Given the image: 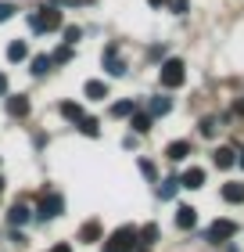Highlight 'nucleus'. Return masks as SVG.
I'll list each match as a JSON object with an SVG mask.
<instances>
[{"mask_svg": "<svg viewBox=\"0 0 244 252\" xmlns=\"http://www.w3.org/2000/svg\"><path fill=\"white\" fill-rule=\"evenodd\" d=\"M158 79H162L165 90H176V87H183V79H187V65L180 58H165L162 68H158Z\"/></svg>", "mask_w": 244, "mask_h": 252, "instance_id": "1", "label": "nucleus"}, {"mask_svg": "<svg viewBox=\"0 0 244 252\" xmlns=\"http://www.w3.org/2000/svg\"><path fill=\"white\" fill-rule=\"evenodd\" d=\"M29 26H32V32H54V29H61V11L57 7H43L40 15L29 18Z\"/></svg>", "mask_w": 244, "mask_h": 252, "instance_id": "2", "label": "nucleus"}, {"mask_svg": "<svg viewBox=\"0 0 244 252\" xmlns=\"http://www.w3.org/2000/svg\"><path fill=\"white\" fill-rule=\"evenodd\" d=\"M133 242H136V227H119L108 245H104V252H133Z\"/></svg>", "mask_w": 244, "mask_h": 252, "instance_id": "3", "label": "nucleus"}, {"mask_svg": "<svg viewBox=\"0 0 244 252\" xmlns=\"http://www.w3.org/2000/svg\"><path fill=\"white\" fill-rule=\"evenodd\" d=\"M234 234H237V223H234V220H216V223L205 231V238H208L212 245H219V242H230Z\"/></svg>", "mask_w": 244, "mask_h": 252, "instance_id": "4", "label": "nucleus"}, {"mask_svg": "<svg viewBox=\"0 0 244 252\" xmlns=\"http://www.w3.org/2000/svg\"><path fill=\"white\" fill-rule=\"evenodd\" d=\"M61 209H65V198L61 194H43V202H40V220H54V216H61Z\"/></svg>", "mask_w": 244, "mask_h": 252, "instance_id": "5", "label": "nucleus"}, {"mask_svg": "<svg viewBox=\"0 0 244 252\" xmlns=\"http://www.w3.org/2000/svg\"><path fill=\"white\" fill-rule=\"evenodd\" d=\"M104 68H108L111 76H126V62L119 58V47H115V43L104 47Z\"/></svg>", "mask_w": 244, "mask_h": 252, "instance_id": "6", "label": "nucleus"}, {"mask_svg": "<svg viewBox=\"0 0 244 252\" xmlns=\"http://www.w3.org/2000/svg\"><path fill=\"white\" fill-rule=\"evenodd\" d=\"M194 223H197V209H194V205H180V209H176V227H180V231H190Z\"/></svg>", "mask_w": 244, "mask_h": 252, "instance_id": "7", "label": "nucleus"}, {"mask_svg": "<svg viewBox=\"0 0 244 252\" xmlns=\"http://www.w3.org/2000/svg\"><path fill=\"white\" fill-rule=\"evenodd\" d=\"M180 188H190V191H194V188H205V169H197V166H190L187 173L180 177Z\"/></svg>", "mask_w": 244, "mask_h": 252, "instance_id": "8", "label": "nucleus"}, {"mask_svg": "<svg viewBox=\"0 0 244 252\" xmlns=\"http://www.w3.org/2000/svg\"><path fill=\"white\" fill-rule=\"evenodd\" d=\"M83 94L90 101H104V97H108V83H104V79H90V83L83 87Z\"/></svg>", "mask_w": 244, "mask_h": 252, "instance_id": "9", "label": "nucleus"}, {"mask_svg": "<svg viewBox=\"0 0 244 252\" xmlns=\"http://www.w3.org/2000/svg\"><path fill=\"white\" fill-rule=\"evenodd\" d=\"M187 155H190V144H187V141H172V144L165 148V158H172V162H183Z\"/></svg>", "mask_w": 244, "mask_h": 252, "instance_id": "10", "label": "nucleus"}, {"mask_svg": "<svg viewBox=\"0 0 244 252\" xmlns=\"http://www.w3.org/2000/svg\"><path fill=\"white\" fill-rule=\"evenodd\" d=\"M7 112H11V116H29V97L26 94H18V97H7Z\"/></svg>", "mask_w": 244, "mask_h": 252, "instance_id": "11", "label": "nucleus"}, {"mask_svg": "<svg viewBox=\"0 0 244 252\" xmlns=\"http://www.w3.org/2000/svg\"><path fill=\"white\" fill-rule=\"evenodd\" d=\"M7 220L15 223V227L29 223V209H26V205H22V202H15V205H11V213H7Z\"/></svg>", "mask_w": 244, "mask_h": 252, "instance_id": "12", "label": "nucleus"}, {"mask_svg": "<svg viewBox=\"0 0 244 252\" xmlns=\"http://www.w3.org/2000/svg\"><path fill=\"white\" fill-rule=\"evenodd\" d=\"M212 158H216V166H219V169H230V166L237 162V158H234V148H219Z\"/></svg>", "mask_w": 244, "mask_h": 252, "instance_id": "13", "label": "nucleus"}, {"mask_svg": "<svg viewBox=\"0 0 244 252\" xmlns=\"http://www.w3.org/2000/svg\"><path fill=\"white\" fill-rule=\"evenodd\" d=\"M176 191H180V180H172V177H169V180H162V184H158V198H162V202H169Z\"/></svg>", "mask_w": 244, "mask_h": 252, "instance_id": "14", "label": "nucleus"}, {"mask_svg": "<svg viewBox=\"0 0 244 252\" xmlns=\"http://www.w3.org/2000/svg\"><path fill=\"white\" fill-rule=\"evenodd\" d=\"M223 198L226 202H244V184H223Z\"/></svg>", "mask_w": 244, "mask_h": 252, "instance_id": "15", "label": "nucleus"}, {"mask_svg": "<svg viewBox=\"0 0 244 252\" xmlns=\"http://www.w3.org/2000/svg\"><path fill=\"white\" fill-rule=\"evenodd\" d=\"M169 108H172V101L169 97H151V116H169Z\"/></svg>", "mask_w": 244, "mask_h": 252, "instance_id": "16", "label": "nucleus"}, {"mask_svg": "<svg viewBox=\"0 0 244 252\" xmlns=\"http://www.w3.org/2000/svg\"><path fill=\"white\" fill-rule=\"evenodd\" d=\"M7 58H11V62H26V58H29V47H26L22 40H15V43L7 47Z\"/></svg>", "mask_w": 244, "mask_h": 252, "instance_id": "17", "label": "nucleus"}, {"mask_svg": "<svg viewBox=\"0 0 244 252\" xmlns=\"http://www.w3.org/2000/svg\"><path fill=\"white\" fill-rule=\"evenodd\" d=\"M51 58H47V54H36V58H32V76H47L51 72Z\"/></svg>", "mask_w": 244, "mask_h": 252, "instance_id": "18", "label": "nucleus"}, {"mask_svg": "<svg viewBox=\"0 0 244 252\" xmlns=\"http://www.w3.org/2000/svg\"><path fill=\"white\" fill-rule=\"evenodd\" d=\"M61 116H65L68 123H79V119H83V108H79L76 101H65V105H61Z\"/></svg>", "mask_w": 244, "mask_h": 252, "instance_id": "19", "label": "nucleus"}, {"mask_svg": "<svg viewBox=\"0 0 244 252\" xmlns=\"http://www.w3.org/2000/svg\"><path fill=\"white\" fill-rule=\"evenodd\" d=\"M79 130H83L86 137H97V133H101V123H97L94 116H83V119H79Z\"/></svg>", "mask_w": 244, "mask_h": 252, "instance_id": "20", "label": "nucleus"}, {"mask_svg": "<svg viewBox=\"0 0 244 252\" xmlns=\"http://www.w3.org/2000/svg\"><path fill=\"white\" fill-rule=\"evenodd\" d=\"M136 242H144V245H151V242H158V227H155V223H147V227H140V231H136Z\"/></svg>", "mask_w": 244, "mask_h": 252, "instance_id": "21", "label": "nucleus"}, {"mask_svg": "<svg viewBox=\"0 0 244 252\" xmlns=\"http://www.w3.org/2000/svg\"><path fill=\"white\" fill-rule=\"evenodd\" d=\"M79 238H83V242H97L101 238V227L90 220V223H83V231H79Z\"/></svg>", "mask_w": 244, "mask_h": 252, "instance_id": "22", "label": "nucleus"}, {"mask_svg": "<svg viewBox=\"0 0 244 252\" xmlns=\"http://www.w3.org/2000/svg\"><path fill=\"white\" fill-rule=\"evenodd\" d=\"M133 130H136V133H147V130H151V116H144V112H133Z\"/></svg>", "mask_w": 244, "mask_h": 252, "instance_id": "23", "label": "nucleus"}, {"mask_svg": "<svg viewBox=\"0 0 244 252\" xmlns=\"http://www.w3.org/2000/svg\"><path fill=\"white\" fill-rule=\"evenodd\" d=\"M133 112H136L133 101H119V105H111V116H133Z\"/></svg>", "mask_w": 244, "mask_h": 252, "instance_id": "24", "label": "nucleus"}, {"mask_svg": "<svg viewBox=\"0 0 244 252\" xmlns=\"http://www.w3.org/2000/svg\"><path fill=\"white\" fill-rule=\"evenodd\" d=\"M51 62H57V65H65V62H72V47H68V43H65V47H57V51L51 54Z\"/></svg>", "mask_w": 244, "mask_h": 252, "instance_id": "25", "label": "nucleus"}, {"mask_svg": "<svg viewBox=\"0 0 244 252\" xmlns=\"http://www.w3.org/2000/svg\"><path fill=\"white\" fill-rule=\"evenodd\" d=\"M79 36H83V29H79V26H65V43H68V47H76Z\"/></svg>", "mask_w": 244, "mask_h": 252, "instance_id": "26", "label": "nucleus"}, {"mask_svg": "<svg viewBox=\"0 0 244 252\" xmlns=\"http://www.w3.org/2000/svg\"><path fill=\"white\" fill-rule=\"evenodd\" d=\"M216 130H219L216 119H201V137H216Z\"/></svg>", "mask_w": 244, "mask_h": 252, "instance_id": "27", "label": "nucleus"}, {"mask_svg": "<svg viewBox=\"0 0 244 252\" xmlns=\"http://www.w3.org/2000/svg\"><path fill=\"white\" fill-rule=\"evenodd\" d=\"M11 15H15V4H7V0H0V22H7Z\"/></svg>", "mask_w": 244, "mask_h": 252, "instance_id": "28", "label": "nucleus"}, {"mask_svg": "<svg viewBox=\"0 0 244 252\" xmlns=\"http://www.w3.org/2000/svg\"><path fill=\"white\" fill-rule=\"evenodd\" d=\"M190 4H187V0H172V11H176V15H183V11H187Z\"/></svg>", "mask_w": 244, "mask_h": 252, "instance_id": "29", "label": "nucleus"}, {"mask_svg": "<svg viewBox=\"0 0 244 252\" xmlns=\"http://www.w3.org/2000/svg\"><path fill=\"white\" fill-rule=\"evenodd\" d=\"M4 94H7V76L0 72V97H4Z\"/></svg>", "mask_w": 244, "mask_h": 252, "instance_id": "30", "label": "nucleus"}, {"mask_svg": "<svg viewBox=\"0 0 244 252\" xmlns=\"http://www.w3.org/2000/svg\"><path fill=\"white\" fill-rule=\"evenodd\" d=\"M51 252H72V245H65V242H61V245H54Z\"/></svg>", "mask_w": 244, "mask_h": 252, "instance_id": "31", "label": "nucleus"}, {"mask_svg": "<svg viewBox=\"0 0 244 252\" xmlns=\"http://www.w3.org/2000/svg\"><path fill=\"white\" fill-rule=\"evenodd\" d=\"M147 4H151V7H165L169 0H147Z\"/></svg>", "mask_w": 244, "mask_h": 252, "instance_id": "32", "label": "nucleus"}, {"mask_svg": "<svg viewBox=\"0 0 244 252\" xmlns=\"http://www.w3.org/2000/svg\"><path fill=\"white\" fill-rule=\"evenodd\" d=\"M237 116H244V97L237 101Z\"/></svg>", "mask_w": 244, "mask_h": 252, "instance_id": "33", "label": "nucleus"}, {"mask_svg": "<svg viewBox=\"0 0 244 252\" xmlns=\"http://www.w3.org/2000/svg\"><path fill=\"white\" fill-rule=\"evenodd\" d=\"M237 162H241V166H244V152H241V158H237Z\"/></svg>", "mask_w": 244, "mask_h": 252, "instance_id": "34", "label": "nucleus"}, {"mask_svg": "<svg viewBox=\"0 0 244 252\" xmlns=\"http://www.w3.org/2000/svg\"><path fill=\"white\" fill-rule=\"evenodd\" d=\"M0 191H4V177H0Z\"/></svg>", "mask_w": 244, "mask_h": 252, "instance_id": "35", "label": "nucleus"}]
</instances>
